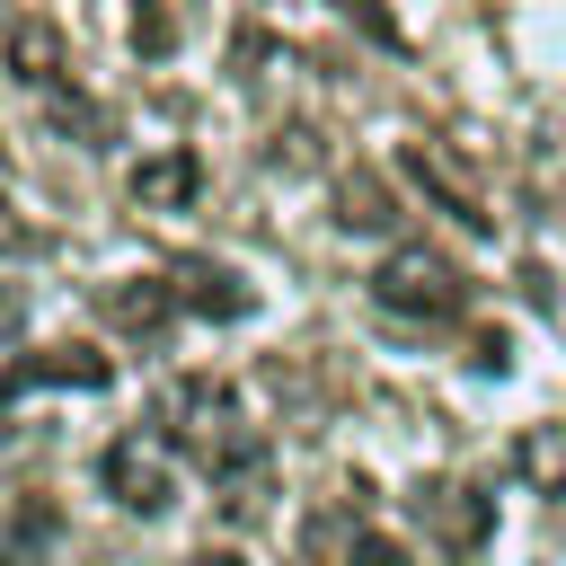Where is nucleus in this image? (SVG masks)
<instances>
[{"mask_svg":"<svg viewBox=\"0 0 566 566\" xmlns=\"http://www.w3.org/2000/svg\"><path fill=\"white\" fill-rule=\"evenodd\" d=\"M398 168H407V177H416V186H424L460 230H486V221H495V212L478 203V186H469V177H451V159H442L433 142H407V150H398Z\"/></svg>","mask_w":566,"mask_h":566,"instance_id":"0eeeda50","label":"nucleus"},{"mask_svg":"<svg viewBox=\"0 0 566 566\" xmlns=\"http://www.w3.org/2000/svg\"><path fill=\"white\" fill-rule=\"evenodd\" d=\"M97 310H106L124 336H159V327L177 318V283H159V274H124V283L97 292Z\"/></svg>","mask_w":566,"mask_h":566,"instance_id":"6e6552de","label":"nucleus"},{"mask_svg":"<svg viewBox=\"0 0 566 566\" xmlns=\"http://www.w3.org/2000/svg\"><path fill=\"white\" fill-rule=\"evenodd\" d=\"M133 44L159 62V53L177 44V9H168V0H133Z\"/></svg>","mask_w":566,"mask_h":566,"instance_id":"ddd939ff","label":"nucleus"},{"mask_svg":"<svg viewBox=\"0 0 566 566\" xmlns=\"http://www.w3.org/2000/svg\"><path fill=\"white\" fill-rule=\"evenodd\" d=\"M371 301H380L389 318H424V327H442V318H460V310H469V274H460L442 248L407 239V248H389V256H380Z\"/></svg>","mask_w":566,"mask_h":566,"instance_id":"f03ea898","label":"nucleus"},{"mask_svg":"<svg viewBox=\"0 0 566 566\" xmlns=\"http://www.w3.org/2000/svg\"><path fill=\"white\" fill-rule=\"evenodd\" d=\"M97 478H106V495H115L124 513H142V522L177 504V460H168V442H142V433H124V442H106Z\"/></svg>","mask_w":566,"mask_h":566,"instance_id":"20e7f679","label":"nucleus"},{"mask_svg":"<svg viewBox=\"0 0 566 566\" xmlns=\"http://www.w3.org/2000/svg\"><path fill=\"white\" fill-rule=\"evenodd\" d=\"M195 186H203V159H195V150H150V159H133V177H124V195H133L142 212H186Z\"/></svg>","mask_w":566,"mask_h":566,"instance_id":"423d86ee","label":"nucleus"},{"mask_svg":"<svg viewBox=\"0 0 566 566\" xmlns=\"http://www.w3.org/2000/svg\"><path fill=\"white\" fill-rule=\"evenodd\" d=\"M159 424H168V442H177V451H195L212 478L265 451V442L248 433V416H239L230 380H212V371H186V380H168V389H159Z\"/></svg>","mask_w":566,"mask_h":566,"instance_id":"f257e3e1","label":"nucleus"},{"mask_svg":"<svg viewBox=\"0 0 566 566\" xmlns=\"http://www.w3.org/2000/svg\"><path fill=\"white\" fill-rule=\"evenodd\" d=\"M327 9H336V18H354V27H363V35H371V44H389V53H398V44H407V35H398V18H389V9H380V0H327Z\"/></svg>","mask_w":566,"mask_h":566,"instance_id":"2eb2a0df","label":"nucleus"},{"mask_svg":"<svg viewBox=\"0 0 566 566\" xmlns=\"http://www.w3.org/2000/svg\"><path fill=\"white\" fill-rule=\"evenodd\" d=\"M513 478L531 495H566V424H522L513 433Z\"/></svg>","mask_w":566,"mask_h":566,"instance_id":"1a4fd4ad","label":"nucleus"},{"mask_svg":"<svg viewBox=\"0 0 566 566\" xmlns=\"http://www.w3.org/2000/svg\"><path fill=\"white\" fill-rule=\"evenodd\" d=\"M106 354H88V345H44V354H27L9 380H71V389H106Z\"/></svg>","mask_w":566,"mask_h":566,"instance_id":"9d476101","label":"nucleus"},{"mask_svg":"<svg viewBox=\"0 0 566 566\" xmlns=\"http://www.w3.org/2000/svg\"><path fill=\"white\" fill-rule=\"evenodd\" d=\"M0 566H27V557H9V548H0Z\"/></svg>","mask_w":566,"mask_h":566,"instance_id":"f3484780","label":"nucleus"},{"mask_svg":"<svg viewBox=\"0 0 566 566\" xmlns=\"http://www.w3.org/2000/svg\"><path fill=\"white\" fill-rule=\"evenodd\" d=\"M0 62H9V80H27V88H62V71H71V44H62V27L53 18H9V35H0Z\"/></svg>","mask_w":566,"mask_h":566,"instance_id":"39448f33","label":"nucleus"},{"mask_svg":"<svg viewBox=\"0 0 566 566\" xmlns=\"http://www.w3.org/2000/svg\"><path fill=\"white\" fill-rule=\"evenodd\" d=\"M186 566H248V557H230V548H203V557H186Z\"/></svg>","mask_w":566,"mask_h":566,"instance_id":"dca6fc26","label":"nucleus"},{"mask_svg":"<svg viewBox=\"0 0 566 566\" xmlns=\"http://www.w3.org/2000/svg\"><path fill=\"white\" fill-rule=\"evenodd\" d=\"M336 221H345V230H389V221H398V212H389V186H380L371 168H354V177L336 186Z\"/></svg>","mask_w":566,"mask_h":566,"instance_id":"f8f14e48","label":"nucleus"},{"mask_svg":"<svg viewBox=\"0 0 566 566\" xmlns=\"http://www.w3.org/2000/svg\"><path fill=\"white\" fill-rule=\"evenodd\" d=\"M177 283H186V292H177L186 310H203V318H248V283H239L230 265H186Z\"/></svg>","mask_w":566,"mask_h":566,"instance_id":"9b49d317","label":"nucleus"},{"mask_svg":"<svg viewBox=\"0 0 566 566\" xmlns=\"http://www.w3.org/2000/svg\"><path fill=\"white\" fill-rule=\"evenodd\" d=\"M345 566H407V548H398L389 531H371V522H354V531H345Z\"/></svg>","mask_w":566,"mask_h":566,"instance_id":"4468645a","label":"nucleus"},{"mask_svg":"<svg viewBox=\"0 0 566 566\" xmlns=\"http://www.w3.org/2000/svg\"><path fill=\"white\" fill-rule=\"evenodd\" d=\"M407 513H416V531H424L442 557H478L486 531H495V495L469 486V478H424V486L407 495Z\"/></svg>","mask_w":566,"mask_h":566,"instance_id":"7ed1b4c3","label":"nucleus"}]
</instances>
